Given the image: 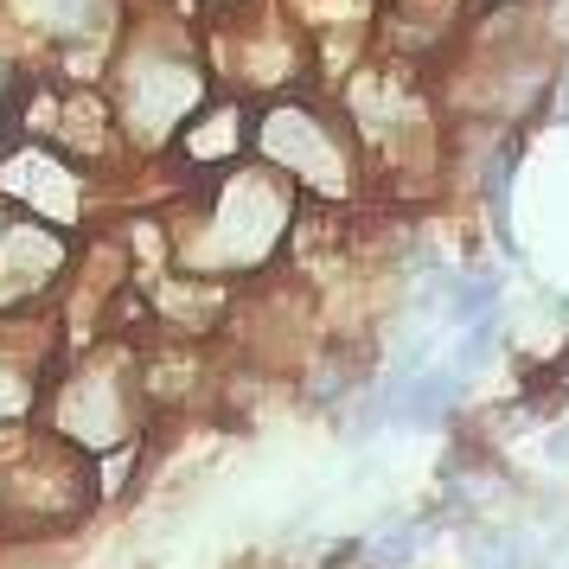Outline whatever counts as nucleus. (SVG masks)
I'll return each instance as SVG.
<instances>
[{"instance_id":"nucleus-1","label":"nucleus","mask_w":569,"mask_h":569,"mask_svg":"<svg viewBox=\"0 0 569 569\" xmlns=\"http://www.w3.org/2000/svg\"><path fill=\"white\" fill-rule=\"evenodd\" d=\"M90 499H97L90 461H83V448H71L64 436L27 441L13 461H0V531H7V538L64 525V518H78Z\"/></svg>"},{"instance_id":"nucleus-2","label":"nucleus","mask_w":569,"mask_h":569,"mask_svg":"<svg viewBox=\"0 0 569 569\" xmlns=\"http://www.w3.org/2000/svg\"><path fill=\"white\" fill-rule=\"evenodd\" d=\"M455 397H461V371H410L390 390V416L403 429H436L441 416L455 410Z\"/></svg>"},{"instance_id":"nucleus-3","label":"nucleus","mask_w":569,"mask_h":569,"mask_svg":"<svg viewBox=\"0 0 569 569\" xmlns=\"http://www.w3.org/2000/svg\"><path fill=\"white\" fill-rule=\"evenodd\" d=\"M461 557H467V569H525V531H512V525H473Z\"/></svg>"},{"instance_id":"nucleus-4","label":"nucleus","mask_w":569,"mask_h":569,"mask_svg":"<svg viewBox=\"0 0 569 569\" xmlns=\"http://www.w3.org/2000/svg\"><path fill=\"white\" fill-rule=\"evenodd\" d=\"M422 543H429V518H390L385 531L365 543V563L371 569H403Z\"/></svg>"}]
</instances>
